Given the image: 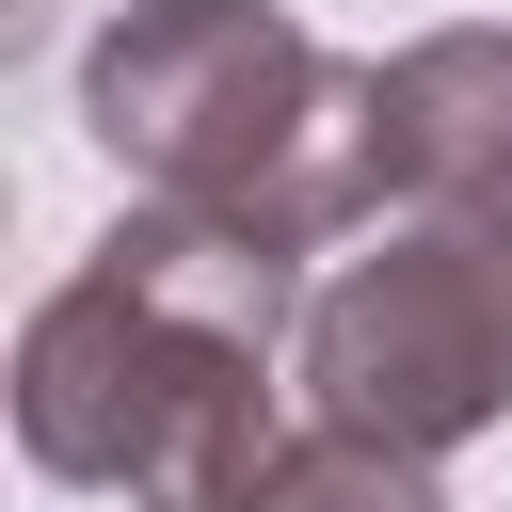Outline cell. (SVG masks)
Instances as JSON below:
<instances>
[{
	"mask_svg": "<svg viewBox=\"0 0 512 512\" xmlns=\"http://www.w3.org/2000/svg\"><path fill=\"white\" fill-rule=\"evenodd\" d=\"M304 256L128 192L112 240L16 320V448L64 496H128V512H272L288 432V336H304Z\"/></svg>",
	"mask_w": 512,
	"mask_h": 512,
	"instance_id": "1",
	"label": "cell"
},
{
	"mask_svg": "<svg viewBox=\"0 0 512 512\" xmlns=\"http://www.w3.org/2000/svg\"><path fill=\"white\" fill-rule=\"evenodd\" d=\"M80 128L128 192L224 208L288 256H336L384 224L368 64H336L288 0H128L80 48Z\"/></svg>",
	"mask_w": 512,
	"mask_h": 512,
	"instance_id": "2",
	"label": "cell"
},
{
	"mask_svg": "<svg viewBox=\"0 0 512 512\" xmlns=\"http://www.w3.org/2000/svg\"><path fill=\"white\" fill-rule=\"evenodd\" d=\"M288 384L320 432L368 448H480L512 432V208H384L304 288Z\"/></svg>",
	"mask_w": 512,
	"mask_h": 512,
	"instance_id": "3",
	"label": "cell"
},
{
	"mask_svg": "<svg viewBox=\"0 0 512 512\" xmlns=\"http://www.w3.org/2000/svg\"><path fill=\"white\" fill-rule=\"evenodd\" d=\"M368 128H384V208H512V16L400 32L368 64Z\"/></svg>",
	"mask_w": 512,
	"mask_h": 512,
	"instance_id": "4",
	"label": "cell"
},
{
	"mask_svg": "<svg viewBox=\"0 0 512 512\" xmlns=\"http://www.w3.org/2000/svg\"><path fill=\"white\" fill-rule=\"evenodd\" d=\"M272 512H448V480H432V448H368V432L304 416V448L272 464Z\"/></svg>",
	"mask_w": 512,
	"mask_h": 512,
	"instance_id": "5",
	"label": "cell"
}]
</instances>
